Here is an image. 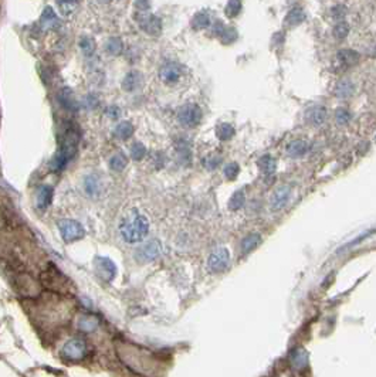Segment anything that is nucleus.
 Listing matches in <instances>:
<instances>
[{
  "instance_id": "obj_22",
  "label": "nucleus",
  "mask_w": 376,
  "mask_h": 377,
  "mask_svg": "<svg viewBox=\"0 0 376 377\" xmlns=\"http://www.w3.org/2000/svg\"><path fill=\"white\" fill-rule=\"evenodd\" d=\"M259 168H260L264 176L273 177V175L276 173V169H277V163H276V161L271 158L270 155H266V156H263L262 159L259 161Z\"/></svg>"
},
{
  "instance_id": "obj_32",
  "label": "nucleus",
  "mask_w": 376,
  "mask_h": 377,
  "mask_svg": "<svg viewBox=\"0 0 376 377\" xmlns=\"http://www.w3.org/2000/svg\"><path fill=\"white\" fill-rule=\"evenodd\" d=\"M128 165V159L123 153H115L114 156L109 159V168L115 172H121Z\"/></svg>"
},
{
  "instance_id": "obj_45",
  "label": "nucleus",
  "mask_w": 376,
  "mask_h": 377,
  "mask_svg": "<svg viewBox=\"0 0 376 377\" xmlns=\"http://www.w3.org/2000/svg\"><path fill=\"white\" fill-rule=\"evenodd\" d=\"M220 163V158H214V156H209V158H206L205 161H203V165H205V168L207 169H216L217 168V165Z\"/></svg>"
},
{
  "instance_id": "obj_7",
  "label": "nucleus",
  "mask_w": 376,
  "mask_h": 377,
  "mask_svg": "<svg viewBox=\"0 0 376 377\" xmlns=\"http://www.w3.org/2000/svg\"><path fill=\"white\" fill-rule=\"evenodd\" d=\"M230 264V253L227 248H216L207 260V267L212 273H223Z\"/></svg>"
},
{
  "instance_id": "obj_13",
  "label": "nucleus",
  "mask_w": 376,
  "mask_h": 377,
  "mask_svg": "<svg viewBox=\"0 0 376 377\" xmlns=\"http://www.w3.org/2000/svg\"><path fill=\"white\" fill-rule=\"evenodd\" d=\"M60 19L56 15V12H54V9L51 8V6H47V8H44L43 10V13H41L40 17V26L43 30H46V32H49V30H56L60 27Z\"/></svg>"
},
{
  "instance_id": "obj_28",
  "label": "nucleus",
  "mask_w": 376,
  "mask_h": 377,
  "mask_svg": "<svg viewBox=\"0 0 376 377\" xmlns=\"http://www.w3.org/2000/svg\"><path fill=\"white\" fill-rule=\"evenodd\" d=\"M305 20V13H304L303 9L294 8L291 9L288 12V15L286 16V23L288 26H297V24H301Z\"/></svg>"
},
{
  "instance_id": "obj_3",
  "label": "nucleus",
  "mask_w": 376,
  "mask_h": 377,
  "mask_svg": "<svg viewBox=\"0 0 376 377\" xmlns=\"http://www.w3.org/2000/svg\"><path fill=\"white\" fill-rule=\"evenodd\" d=\"M134 19L139 29L151 37H158L162 33V19L151 12H135Z\"/></svg>"
},
{
  "instance_id": "obj_40",
  "label": "nucleus",
  "mask_w": 376,
  "mask_h": 377,
  "mask_svg": "<svg viewBox=\"0 0 376 377\" xmlns=\"http://www.w3.org/2000/svg\"><path fill=\"white\" fill-rule=\"evenodd\" d=\"M352 115L346 108H338L335 112V119L339 125H348L351 120Z\"/></svg>"
},
{
  "instance_id": "obj_4",
  "label": "nucleus",
  "mask_w": 376,
  "mask_h": 377,
  "mask_svg": "<svg viewBox=\"0 0 376 377\" xmlns=\"http://www.w3.org/2000/svg\"><path fill=\"white\" fill-rule=\"evenodd\" d=\"M202 109L196 104H185L178 111V120L186 128H195L202 120Z\"/></svg>"
},
{
  "instance_id": "obj_21",
  "label": "nucleus",
  "mask_w": 376,
  "mask_h": 377,
  "mask_svg": "<svg viewBox=\"0 0 376 377\" xmlns=\"http://www.w3.org/2000/svg\"><path fill=\"white\" fill-rule=\"evenodd\" d=\"M190 26L193 30H203L210 26V15L207 12H197L195 16L192 17Z\"/></svg>"
},
{
  "instance_id": "obj_47",
  "label": "nucleus",
  "mask_w": 376,
  "mask_h": 377,
  "mask_svg": "<svg viewBox=\"0 0 376 377\" xmlns=\"http://www.w3.org/2000/svg\"><path fill=\"white\" fill-rule=\"evenodd\" d=\"M85 104H87V106H90V108L94 109V108L98 105V99H97L94 95H88L87 98H85Z\"/></svg>"
},
{
  "instance_id": "obj_15",
  "label": "nucleus",
  "mask_w": 376,
  "mask_h": 377,
  "mask_svg": "<svg viewBox=\"0 0 376 377\" xmlns=\"http://www.w3.org/2000/svg\"><path fill=\"white\" fill-rule=\"evenodd\" d=\"M310 148V144L307 141L298 139V141H293L291 144L287 146V153L291 158H303L304 155L308 153Z\"/></svg>"
},
{
  "instance_id": "obj_46",
  "label": "nucleus",
  "mask_w": 376,
  "mask_h": 377,
  "mask_svg": "<svg viewBox=\"0 0 376 377\" xmlns=\"http://www.w3.org/2000/svg\"><path fill=\"white\" fill-rule=\"evenodd\" d=\"M106 115H108L109 118H112V119H118L119 115H121V111H119L118 106H109V108L106 109Z\"/></svg>"
},
{
  "instance_id": "obj_1",
  "label": "nucleus",
  "mask_w": 376,
  "mask_h": 377,
  "mask_svg": "<svg viewBox=\"0 0 376 377\" xmlns=\"http://www.w3.org/2000/svg\"><path fill=\"white\" fill-rule=\"evenodd\" d=\"M149 231V223L138 210H131L122 217L119 223V233L127 242H139L147 237Z\"/></svg>"
},
{
  "instance_id": "obj_8",
  "label": "nucleus",
  "mask_w": 376,
  "mask_h": 377,
  "mask_svg": "<svg viewBox=\"0 0 376 377\" xmlns=\"http://www.w3.org/2000/svg\"><path fill=\"white\" fill-rule=\"evenodd\" d=\"M183 75V68L178 63H166L161 67L159 70V78L164 82L165 85H176Z\"/></svg>"
},
{
  "instance_id": "obj_2",
  "label": "nucleus",
  "mask_w": 376,
  "mask_h": 377,
  "mask_svg": "<svg viewBox=\"0 0 376 377\" xmlns=\"http://www.w3.org/2000/svg\"><path fill=\"white\" fill-rule=\"evenodd\" d=\"M77 149H78V137L75 132L68 131L60 142L57 153L50 162V169L53 172H61L67 166V163L75 156Z\"/></svg>"
},
{
  "instance_id": "obj_9",
  "label": "nucleus",
  "mask_w": 376,
  "mask_h": 377,
  "mask_svg": "<svg viewBox=\"0 0 376 377\" xmlns=\"http://www.w3.org/2000/svg\"><path fill=\"white\" fill-rule=\"evenodd\" d=\"M161 256V244L156 240H152L141 245L137 251H135V258L138 260L139 263H149L154 261L156 258Z\"/></svg>"
},
{
  "instance_id": "obj_19",
  "label": "nucleus",
  "mask_w": 376,
  "mask_h": 377,
  "mask_svg": "<svg viewBox=\"0 0 376 377\" xmlns=\"http://www.w3.org/2000/svg\"><path fill=\"white\" fill-rule=\"evenodd\" d=\"M141 82H142V75L138 71H131L123 77L122 88L127 92H132L141 87Z\"/></svg>"
},
{
  "instance_id": "obj_48",
  "label": "nucleus",
  "mask_w": 376,
  "mask_h": 377,
  "mask_svg": "<svg viewBox=\"0 0 376 377\" xmlns=\"http://www.w3.org/2000/svg\"><path fill=\"white\" fill-rule=\"evenodd\" d=\"M99 2H102V3H109V2H112V0H99Z\"/></svg>"
},
{
  "instance_id": "obj_27",
  "label": "nucleus",
  "mask_w": 376,
  "mask_h": 377,
  "mask_svg": "<svg viewBox=\"0 0 376 377\" xmlns=\"http://www.w3.org/2000/svg\"><path fill=\"white\" fill-rule=\"evenodd\" d=\"M123 50V43L118 37H109L105 43V51L109 56H119Z\"/></svg>"
},
{
  "instance_id": "obj_11",
  "label": "nucleus",
  "mask_w": 376,
  "mask_h": 377,
  "mask_svg": "<svg viewBox=\"0 0 376 377\" xmlns=\"http://www.w3.org/2000/svg\"><path fill=\"white\" fill-rule=\"evenodd\" d=\"M94 267H95V271L98 274V277H101L102 280H105V281L114 280L115 274H116V267L109 258L97 257L94 261Z\"/></svg>"
},
{
  "instance_id": "obj_41",
  "label": "nucleus",
  "mask_w": 376,
  "mask_h": 377,
  "mask_svg": "<svg viewBox=\"0 0 376 377\" xmlns=\"http://www.w3.org/2000/svg\"><path fill=\"white\" fill-rule=\"evenodd\" d=\"M238 173H240V166H238L236 162L229 163V165L224 168V176L227 177V179H230V180H234V179L238 176Z\"/></svg>"
},
{
  "instance_id": "obj_30",
  "label": "nucleus",
  "mask_w": 376,
  "mask_h": 377,
  "mask_svg": "<svg viewBox=\"0 0 376 377\" xmlns=\"http://www.w3.org/2000/svg\"><path fill=\"white\" fill-rule=\"evenodd\" d=\"M84 187H85V192L88 196H97L99 192V182L98 177L95 175H88L84 180Z\"/></svg>"
},
{
  "instance_id": "obj_16",
  "label": "nucleus",
  "mask_w": 376,
  "mask_h": 377,
  "mask_svg": "<svg viewBox=\"0 0 376 377\" xmlns=\"http://www.w3.org/2000/svg\"><path fill=\"white\" fill-rule=\"evenodd\" d=\"M262 244V235L259 233H252L248 234L247 237H244L241 242H240V249L241 254L247 256L248 253H252L253 249H256L259 245Z\"/></svg>"
},
{
  "instance_id": "obj_36",
  "label": "nucleus",
  "mask_w": 376,
  "mask_h": 377,
  "mask_svg": "<svg viewBox=\"0 0 376 377\" xmlns=\"http://www.w3.org/2000/svg\"><path fill=\"white\" fill-rule=\"evenodd\" d=\"M240 12H241V0H229V2H227L226 9H224L226 16L236 17L238 16Z\"/></svg>"
},
{
  "instance_id": "obj_20",
  "label": "nucleus",
  "mask_w": 376,
  "mask_h": 377,
  "mask_svg": "<svg viewBox=\"0 0 376 377\" xmlns=\"http://www.w3.org/2000/svg\"><path fill=\"white\" fill-rule=\"evenodd\" d=\"M336 58L343 67H352L359 61V54L353 50H341L338 51Z\"/></svg>"
},
{
  "instance_id": "obj_39",
  "label": "nucleus",
  "mask_w": 376,
  "mask_h": 377,
  "mask_svg": "<svg viewBox=\"0 0 376 377\" xmlns=\"http://www.w3.org/2000/svg\"><path fill=\"white\" fill-rule=\"evenodd\" d=\"M219 37H220L221 43L230 44V43H233V41L237 39V32H236L233 27H224V30L221 32V34Z\"/></svg>"
},
{
  "instance_id": "obj_33",
  "label": "nucleus",
  "mask_w": 376,
  "mask_h": 377,
  "mask_svg": "<svg viewBox=\"0 0 376 377\" xmlns=\"http://www.w3.org/2000/svg\"><path fill=\"white\" fill-rule=\"evenodd\" d=\"M291 360L297 367H305L308 364V354L304 352L303 349H295L294 352H291Z\"/></svg>"
},
{
  "instance_id": "obj_35",
  "label": "nucleus",
  "mask_w": 376,
  "mask_h": 377,
  "mask_svg": "<svg viewBox=\"0 0 376 377\" xmlns=\"http://www.w3.org/2000/svg\"><path fill=\"white\" fill-rule=\"evenodd\" d=\"M375 231H376L375 228H372V230H368V231H363V233L359 234V235H358L356 238H353L352 241H349V242H348L346 245H342L341 248L338 249V253H342V251H346V249H349V248H352V247H355V245H358L359 242H362L363 240H366L368 237H370V235L375 233Z\"/></svg>"
},
{
  "instance_id": "obj_31",
  "label": "nucleus",
  "mask_w": 376,
  "mask_h": 377,
  "mask_svg": "<svg viewBox=\"0 0 376 377\" xmlns=\"http://www.w3.org/2000/svg\"><path fill=\"white\" fill-rule=\"evenodd\" d=\"M216 137L219 138L220 141L226 142L230 141L231 138L234 137V128L230 123H220L217 129H216Z\"/></svg>"
},
{
  "instance_id": "obj_25",
  "label": "nucleus",
  "mask_w": 376,
  "mask_h": 377,
  "mask_svg": "<svg viewBox=\"0 0 376 377\" xmlns=\"http://www.w3.org/2000/svg\"><path fill=\"white\" fill-rule=\"evenodd\" d=\"M78 47L85 57H92L95 53V41L90 36H82L78 41Z\"/></svg>"
},
{
  "instance_id": "obj_14",
  "label": "nucleus",
  "mask_w": 376,
  "mask_h": 377,
  "mask_svg": "<svg viewBox=\"0 0 376 377\" xmlns=\"http://www.w3.org/2000/svg\"><path fill=\"white\" fill-rule=\"evenodd\" d=\"M290 194H291V187L290 186H281L278 187L276 192L273 193L271 196V209L273 211H278L281 210L287 204V201L290 199Z\"/></svg>"
},
{
  "instance_id": "obj_5",
  "label": "nucleus",
  "mask_w": 376,
  "mask_h": 377,
  "mask_svg": "<svg viewBox=\"0 0 376 377\" xmlns=\"http://www.w3.org/2000/svg\"><path fill=\"white\" fill-rule=\"evenodd\" d=\"M88 353V346L84 339L74 337L63 346L61 354L68 360H81Z\"/></svg>"
},
{
  "instance_id": "obj_18",
  "label": "nucleus",
  "mask_w": 376,
  "mask_h": 377,
  "mask_svg": "<svg viewBox=\"0 0 376 377\" xmlns=\"http://www.w3.org/2000/svg\"><path fill=\"white\" fill-rule=\"evenodd\" d=\"M58 102L63 105L66 109H68V111H75L77 106H78L73 91L70 88H63L58 92Z\"/></svg>"
},
{
  "instance_id": "obj_10",
  "label": "nucleus",
  "mask_w": 376,
  "mask_h": 377,
  "mask_svg": "<svg viewBox=\"0 0 376 377\" xmlns=\"http://www.w3.org/2000/svg\"><path fill=\"white\" fill-rule=\"evenodd\" d=\"M43 284L47 288L53 289V291H56V289H66L67 278L60 271H57V270L49 268L46 273L43 274Z\"/></svg>"
},
{
  "instance_id": "obj_38",
  "label": "nucleus",
  "mask_w": 376,
  "mask_h": 377,
  "mask_svg": "<svg viewBox=\"0 0 376 377\" xmlns=\"http://www.w3.org/2000/svg\"><path fill=\"white\" fill-rule=\"evenodd\" d=\"M147 155V148L144 146V144L141 142H135V144L131 146V156L135 159V161H141L144 159Z\"/></svg>"
},
{
  "instance_id": "obj_12",
  "label": "nucleus",
  "mask_w": 376,
  "mask_h": 377,
  "mask_svg": "<svg viewBox=\"0 0 376 377\" xmlns=\"http://www.w3.org/2000/svg\"><path fill=\"white\" fill-rule=\"evenodd\" d=\"M327 115L328 112L327 109H325V106H322V105H312V106H310L305 111V120L310 125L319 127V125H322L325 122Z\"/></svg>"
},
{
  "instance_id": "obj_6",
  "label": "nucleus",
  "mask_w": 376,
  "mask_h": 377,
  "mask_svg": "<svg viewBox=\"0 0 376 377\" xmlns=\"http://www.w3.org/2000/svg\"><path fill=\"white\" fill-rule=\"evenodd\" d=\"M58 230L61 233V237L66 242H74L84 237V227L78 221L74 220H61L58 223Z\"/></svg>"
},
{
  "instance_id": "obj_34",
  "label": "nucleus",
  "mask_w": 376,
  "mask_h": 377,
  "mask_svg": "<svg viewBox=\"0 0 376 377\" xmlns=\"http://www.w3.org/2000/svg\"><path fill=\"white\" fill-rule=\"evenodd\" d=\"M244 203H245L244 192L238 190V192H236L233 196H231V197H230L229 209L233 210V211H237V210H240L243 206H244Z\"/></svg>"
},
{
  "instance_id": "obj_44",
  "label": "nucleus",
  "mask_w": 376,
  "mask_h": 377,
  "mask_svg": "<svg viewBox=\"0 0 376 377\" xmlns=\"http://www.w3.org/2000/svg\"><path fill=\"white\" fill-rule=\"evenodd\" d=\"M135 12H149L151 10V0H134Z\"/></svg>"
},
{
  "instance_id": "obj_43",
  "label": "nucleus",
  "mask_w": 376,
  "mask_h": 377,
  "mask_svg": "<svg viewBox=\"0 0 376 377\" xmlns=\"http://www.w3.org/2000/svg\"><path fill=\"white\" fill-rule=\"evenodd\" d=\"M346 12H348V9L342 6V5H338L335 8L331 9V16L336 19V20H341L343 17L346 16Z\"/></svg>"
},
{
  "instance_id": "obj_23",
  "label": "nucleus",
  "mask_w": 376,
  "mask_h": 377,
  "mask_svg": "<svg viewBox=\"0 0 376 377\" xmlns=\"http://www.w3.org/2000/svg\"><path fill=\"white\" fill-rule=\"evenodd\" d=\"M99 321L95 318V316H92V315H85V316H82L80 318V321H78V329L81 330V332H85V333H90V332H94V330L98 328Z\"/></svg>"
},
{
  "instance_id": "obj_17",
  "label": "nucleus",
  "mask_w": 376,
  "mask_h": 377,
  "mask_svg": "<svg viewBox=\"0 0 376 377\" xmlns=\"http://www.w3.org/2000/svg\"><path fill=\"white\" fill-rule=\"evenodd\" d=\"M53 194H54V190L53 187L50 186H41L37 192V207L40 210H46L51 204V200H53Z\"/></svg>"
},
{
  "instance_id": "obj_42",
  "label": "nucleus",
  "mask_w": 376,
  "mask_h": 377,
  "mask_svg": "<svg viewBox=\"0 0 376 377\" xmlns=\"http://www.w3.org/2000/svg\"><path fill=\"white\" fill-rule=\"evenodd\" d=\"M178 152L180 155V159L185 163H189V161H190V149H189V145L185 141H180V144L178 145Z\"/></svg>"
},
{
  "instance_id": "obj_26",
  "label": "nucleus",
  "mask_w": 376,
  "mask_h": 377,
  "mask_svg": "<svg viewBox=\"0 0 376 377\" xmlns=\"http://www.w3.org/2000/svg\"><path fill=\"white\" fill-rule=\"evenodd\" d=\"M355 91V85L349 80H342L336 84L335 95L338 98H349Z\"/></svg>"
},
{
  "instance_id": "obj_24",
  "label": "nucleus",
  "mask_w": 376,
  "mask_h": 377,
  "mask_svg": "<svg viewBox=\"0 0 376 377\" xmlns=\"http://www.w3.org/2000/svg\"><path fill=\"white\" fill-rule=\"evenodd\" d=\"M78 2L80 0H56L58 12L66 17L74 15V12L78 8Z\"/></svg>"
},
{
  "instance_id": "obj_29",
  "label": "nucleus",
  "mask_w": 376,
  "mask_h": 377,
  "mask_svg": "<svg viewBox=\"0 0 376 377\" xmlns=\"http://www.w3.org/2000/svg\"><path fill=\"white\" fill-rule=\"evenodd\" d=\"M114 135L118 139H122V141H125V139H130V138L134 135V127H132V123L131 122H121L116 128H115L114 131Z\"/></svg>"
},
{
  "instance_id": "obj_37",
  "label": "nucleus",
  "mask_w": 376,
  "mask_h": 377,
  "mask_svg": "<svg viewBox=\"0 0 376 377\" xmlns=\"http://www.w3.org/2000/svg\"><path fill=\"white\" fill-rule=\"evenodd\" d=\"M334 37L336 40H343L348 34H349V24L345 22H339L334 26Z\"/></svg>"
}]
</instances>
